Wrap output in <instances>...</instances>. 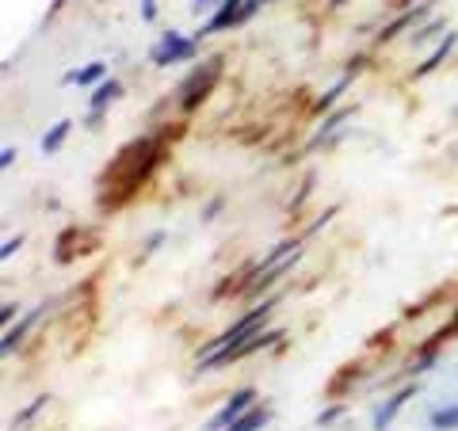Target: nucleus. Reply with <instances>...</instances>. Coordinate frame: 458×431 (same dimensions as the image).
<instances>
[{"mask_svg": "<svg viewBox=\"0 0 458 431\" xmlns=\"http://www.w3.org/2000/svg\"><path fill=\"white\" fill-rule=\"evenodd\" d=\"M161 153H165V141L161 138H138L131 146H123L119 156L104 168L99 176V188H104V207L114 210L123 203H131V195L153 176V168L161 165Z\"/></svg>", "mask_w": 458, "mask_h": 431, "instance_id": "nucleus-1", "label": "nucleus"}, {"mask_svg": "<svg viewBox=\"0 0 458 431\" xmlns=\"http://www.w3.org/2000/svg\"><path fill=\"white\" fill-rule=\"evenodd\" d=\"M276 301L279 298H264L260 306H252L237 325H229L222 336H214L207 348L199 351V370H218V367H225L229 355H233V348H241V343H245L256 333V328H264V321L271 317V309H276Z\"/></svg>", "mask_w": 458, "mask_h": 431, "instance_id": "nucleus-2", "label": "nucleus"}, {"mask_svg": "<svg viewBox=\"0 0 458 431\" xmlns=\"http://www.w3.org/2000/svg\"><path fill=\"white\" fill-rule=\"evenodd\" d=\"M222 69H225V57H207V62H199L188 77L180 80V89H176V99H180V111L183 114H191L199 104H207L210 92H214V84L222 80Z\"/></svg>", "mask_w": 458, "mask_h": 431, "instance_id": "nucleus-3", "label": "nucleus"}, {"mask_svg": "<svg viewBox=\"0 0 458 431\" xmlns=\"http://www.w3.org/2000/svg\"><path fill=\"white\" fill-rule=\"evenodd\" d=\"M191 57H195V38H183L180 31H165L161 42L153 46L149 62L165 69V65H176V62H191Z\"/></svg>", "mask_w": 458, "mask_h": 431, "instance_id": "nucleus-4", "label": "nucleus"}, {"mask_svg": "<svg viewBox=\"0 0 458 431\" xmlns=\"http://www.w3.org/2000/svg\"><path fill=\"white\" fill-rule=\"evenodd\" d=\"M252 405H256V390H252V385H245V390H237V393L229 397V401H225V405H222L218 412L210 416L203 431H225L229 424H233V420H241V416H245Z\"/></svg>", "mask_w": 458, "mask_h": 431, "instance_id": "nucleus-5", "label": "nucleus"}, {"mask_svg": "<svg viewBox=\"0 0 458 431\" xmlns=\"http://www.w3.org/2000/svg\"><path fill=\"white\" fill-rule=\"evenodd\" d=\"M409 397H417V385H405V390H397V393H390L382 401V409L375 412V431H390V424L397 420V412L405 409V401Z\"/></svg>", "mask_w": 458, "mask_h": 431, "instance_id": "nucleus-6", "label": "nucleus"}, {"mask_svg": "<svg viewBox=\"0 0 458 431\" xmlns=\"http://www.w3.org/2000/svg\"><path fill=\"white\" fill-rule=\"evenodd\" d=\"M241 8H245V0H222L218 12L210 16V23L199 31V38H207V35H218L225 31V27H237V16H241Z\"/></svg>", "mask_w": 458, "mask_h": 431, "instance_id": "nucleus-7", "label": "nucleus"}, {"mask_svg": "<svg viewBox=\"0 0 458 431\" xmlns=\"http://www.w3.org/2000/svg\"><path fill=\"white\" fill-rule=\"evenodd\" d=\"M348 119H352V107H340V111H333V114H328V119L318 126V131H313V138L306 141V153H313L318 146H325V141L333 138V134H336V131H340V126L348 123Z\"/></svg>", "mask_w": 458, "mask_h": 431, "instance_id": "nucleus-8", "label": "nucleus"}, {"mask_svg": "<svg viewBox=\"0 0 458 431\" xmlns=\"http://www.w3.org/2000/svg\"><path fill=\"white\" fill-rule=\"evenodd\" d=\"M42 313H47V301H42V306L38 309H31V313H27V317L20 321V325H8V333H4V340H0V351H4V355H12V351H16L20 348V343H23V333H27V328H31L38 317H42Z\"/></svg>", "mask_w": 458, "mask_h": 431, "instance_id": "nucleus-9", "label": "nucleus"}, {"mask_svg": "<svg viewBox=\"0 0 458 431\" xmlns=\"http://www.w3.org/2000/svg\"><path fill=\"white\" fill-rule=\"evenodd\" d=\"M428 8H432V0H424V4H420L417 12H401V16H397L390 27H386V31H378V42H390V38H397L401 31H405V27H417Z\"/></svg>", "mask_w": 458, "mask_h": 431, "instance_id": "nucleus-10", "label": "nucleus"}, {"mask_svg": "<svg viewBox=\"0 0 458 431\" xmlns=\"http://www.w3.org/2000/svg\"><path fill=\"white\" fill-rule=\"evenodd\" d=\"M104 77H107V65H104V62H92V65H84V69H69V73H65V84L89 89V84H99Z\"/></svg>", "mask_w": 458, "mask_h": 431, "instance_id": "nucleus-11", "label": "nucleus"}, {"mask_svg": "<svg viewBox=\"0 0 458 431\" xmlns=\"http://www.w3.org/2000/svg\"><path fill=\"white\" fill-rule=\"evenodd\" d=\"M69 131H73V119H57V123L50 126V131H47V134H42V153H47V156H54L57 149H62V146H65V138H69Z\"/></svg>", "mask_w": 458, "mask_h": 431, "instance_id": "nucleus-12", "label": "nucleus"}, {"mask_svg": "<svg viewBox=\"0 0 458 431\" xmlns=\"http://www.w3.org/2000/svg\"><path fill=\"white\" fill-rule=\"evenodd\" d=\"M454 42H458V35H454V31H447V38H443V46H439L432 57H428V62H420L417 69H412V77H428V73H432V69H439V65H443V62H447V57H451Z\"/></svg>", "mask_w": 458, "mask_h": 431, "instance_id": "nucleus-13", "label": "nucleus"}, {"mask_svg": "<svg viewBox=\"0 0 458 431\" xmlns=\"http://www.w3.org/2000/svg\"><path fill=\"white\" fill-rule=\"evenodd\" d=\"M119 96H123V84L114 80V77H107V80H99V84H96V92H92L89 104H92V107H107V104H114Z\"/></svg>", "mask_w": 458, "mask_h": 431, "instance_id": "nucleus-14", "label": "nucleus"}, {"mask_svg": "<svg viewBox=\"0 0 458 431\" xmlns=\"http://www.w3.org/2000/svg\"><path fill=\"white\" fill-rule=\"evenodd\" d=\"M267 416H271V412H267L264 405H260V409L252 405V409H249L245 416H241V420H233V424H229L225 431H260V427L267 424Z\"/></svg>", "mask_w": 458, "mask_h": 431, "instance_id": "nucleus-15", "label": "nucleus"}, {"mask_svg": "<svg viewBox=\"0 0 458 431\" xmlns=\"http://www.w3.org/2000/svg\"><path fill=\"white\" fill-rule=\"evenodd\" d=\"M439 336L432 340V343H424V348L417 351V359H412V367H409V375H428L432 370V363H436V355H439Z\"/></svg>", "mask_w": 458, "mask_h": 431, "instance_id": "nucleus-16", "label": "nucleus"}, {"mask_svg": "<svg viewBox=\"0 0 458 431\" xmlns=\"http://www.w3.org/2000/svg\"><path fill=\"white\" fill-rule=\"evenodd\" d=\"M348 84H352V73H344L336 84H333V89H328V92H321L318 96V104H313V111H318V114H325V111H333V104H336V99L344 96V92H348Z\"/></svg>", "mask_w": 458, "mask_h": 431, "instance_id": "nucleus-17", "label": "nucleus"}, {"mask_svg": "<svg viewBox=\"0 0 458 431\" xmlns=\"http://www.w3.org/2000/svg\"><path fill=\"white\" fill-rule=\"evenodd\" d=\"M432 431H458V401H451V405H439L432 412Z\"/></svg>", "mask_w": 458, "mask_h": 431, "instance_id": "nucleus-18", "label": "nucleus"}, {"mask_svg": "<svg viewBox=\"0 0 458 431\" xmlns=\"http://www.w3.org/2000/svg\"><path fill=\"white\" fill-rule=\"evenodd\" d=\"M47 405H50V393H42V397H35V401H31V405H27V409H23L20 416H16V420H12V427H23V424H27V420H31V416H35L38 409H47Z\"/></svg>", "mask_w": 458, "mask_h": 431, "instance_id": "nucleus-19", "label": "nucleus"}, {"mask_svg": "<svg viewBox=\"0 0 458 431\" xmlns=\"http://www.w3.org/2000/svg\"><path fill=\"white\" fill-rule=\"evenodd\" d=\"M20 249H23V237H8L4 244H0V260H12Z\"/></svg>", "mask_w": 458, "mask_h": 431, "instance_id": "nucleus-20", "label": "nucleus"}, {"mask_svg": "<svg viewBox=\"0 0 458 431\" xmlns=\"http://www.w3.org/2000/svg\"><path fill=\"white\" fill-rule=\"evenodd\" d=\"M161 244H165V233H161V229H157V233H149V237H146V249H141V260H146V256H153L157 249H161Z\"/></svg>", "mask_w": 458, "mask_h": 431, "instance_id": "nucleus-21", "label": "nucleus"}, {"mask_svg": "<svg viewBox=\"0 0 458 431\" xmlns=\"http://www.w3.org/2000/svg\"><path fill=\"white\" fill-rule=\"evenodd\" d=\"M340 416H344V405H333V409H325V412L318 416V424L325 427V424H333V420H340Z\"/></svg>", "mask_w": 458, "mask_h": 431, "instance_id": "nucleus-22", "label": "nucleus"}, {"mask_svg": "<svg viewBox=\"0 0 458 431\" xmlns=\"http://www.w3.org/2000/svg\"><path fill=\"white\" fill-rule=\"evenodd\" d=\"M443 31V23H428V27H420L417 35H412V42H424V38H432V35H439Z\"/></svg>", "mask_w": 458, "mask_h": 431, "instance_id": "nucleus-23", "label": "nucleus"}, {"mask_svg": "<svg viewBox=\"0 0 458 431\" xmlns=\"http://www.w3.org/2000/svg\"><path fill=\"white\" fill-rule=\"evenodd\" d=\"M16 165V146H4L0 149V168H12Z\"/></svg>", "mask_w": 458, "mask_h": 431, "instance_id": "nucleus-24", "label": "nucleus"}, {"mask_svg": "<svg viewBox=\"0 0 458 431\" xmlns=\"http://www.w3.org/2000/svg\"><path fill=\"white\" fill-rule=\"evenodd\" d=\"M16 313H20V306H16V301H4V309H0V321H4V325H12V317H16Z\"/></svg>", "mask_w": 458, "mask_h": 431, "instance_id": "nucleus-25", "label": "nucleus"}, {"mask_svg": "<svg viewBox=\"0 0 458 431\" xmlns=\"http://www.w3.org/2000/svg\"><path fill=\"white\" fill-rule=\"evenodd\" d=\"M153 16H157V0H141V20L149 23Z\"/></svg>", "mask_w": 458, "mask_h": 431, "instance_id": "nucleus-26", "label": "nucleus"}, {"mask_svg": "<svg viewBox=\"0 0 458 431\" xmlns=\"http://www.w3.org/2000/svg\"><path fill=\"white\" fill-rule=\"evenodd\" d=\"M439 340H451V336H458V313H454V321L447 325V328H443V333H436Z\"/></svg>", "mask_w": 458, "mask_h": 431, "instance_id": "nucleus-27", "label": "nucleus"}, {"mask_svg": "<svg viewBox=\"0 0 458 431\" xmlns=\"http://www.w3.org/2000/svg\"><path fill=\"white\" fill-rule=\"evenodd\" d=\"M210 4H222V0H195V4H191V12L199 16V12H203V8H210Z\"/></svg>", "mask_w": 458, "mask_h": 431, "instance_id": "nucleus-28", "label": "nucleus"}, {"mask_svg": "<svg viewBox=\"0 0 458 431\" xmlns=\"http://www.w3.org/2000/svg\"><path fill=\"white\" fill-rule=\"evenodd\" d=\"M328 4H333V8H340V4H348V0H328Z\"/></svg>", "mask_w": 458, "mask_h": 431, "instance_id": "nucleus-29", "label": "nucleus"}, {"mask_svg": "<svg viewBox=\"0 0 458 431\" xmlns=\"http://www.w3.org/2000/svg\"><path fill=\"white\" fill-rule=\"evenodd\" d=\"M454 114H458V104H454Z\"/></svg>", "mask_w": 458, "mask_h": 431, "instance_id": "nucleus-30", "label": "nucleus"}]
</instances>
